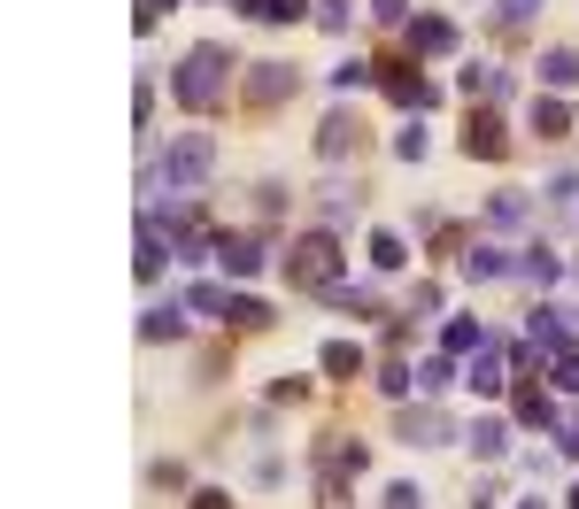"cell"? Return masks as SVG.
<instances>
[{
  "instance_id": "cell-1",
  "label": "cell",
  "mask_w": 579,
  "mask_h": 509,
  "mask_svg": "<svg viewBox=\"0 0 579 509\" xmlns=\"http://www.w3.org/2000/svg\"><path fill=\"white\" fill-rule=\"evenodd\" d=\"M171 94H178V109H194V116H217L224 101H232V54L224 47H186V62L171 70Z\"/></svg>"
},
{
  "instance_id": "cell-2",
  "label": "cell",
  "mask_w": 579,
  "mask_h": 509,
  "mask_svg": "<svg viewBox=\"0 0 579 509\" xmlns=\"http://www.w3.org/2000/svg\"><path fill=\"white\" fill-rule=\"evenodd\" d=\"M341 239L333 232H301L294 247H286V286H301V294H333L341 286Z\"/></svg>"
},
{
  "instance_id": "cell-3",
  "label": "cell",
  "mask_w": 579,
  "mask_h": 509,
  "mask_svg": "<svg viewBox=\"0 0 579 509\" xmlns=\"http://www.w3.org/2000/svg\"><path fill=\"white\" fill-rule=\"evenodd\" d=\"M155 216V232L162 239H171V254H178V263H209V254H217V224L201 216V201L186 194V201H171V209H147Z\"/></svg>"
},
{
  "instance_id": "cell-4",
  "label": "cell",
  "mask_w": 579,
  "mask_h": 509,
  "mask_svg": "<svg viewBox=\"0 0 579 509\" xmlns=\"http://www.w3.org/2000/svg\"><path fill=\"white\" fill-rule=\"evenodd\" d=\"M364 463H371V456H364V440L324 433V440H317V471H309V479H317V501H348V486L364 479Z\"/></svg>"
},
{
  "instance_id": "cell-5",
  "label": "cell",
  "mask_w": 579,
  "mask_h": 509,
  "mask_svg": "<svg viewBox=\"0 0 579 509\" xmlns=\"http://www.w3.org/2000/svg\"><path fill=\"white\" fill-rule=\"evenodd\" d=\"M155 170H162V186H171V194H194L209 170H217V139H209V132H178L171 154H162Z\"/></svg>"
},
{
  "instance_id": "cell-6",
  "label": "cell",
  "mask_w": 579,
  "mask_h": 509,
  "mask_svg": "<svg viewBox=\"0 0 579 509\" xmlns=\"http://www.w3.org/2000/svg\"><path fill=\"white\" fill-rule=\"evenodd\" d=\"M301 94V70L294 62H247V77H239V101L247 109H286Z\"/></svg>"
},
{
  "instance_id": "cell-7",
  "label": "cell",
  "mask_w": 579,
  "mask_h": 509,
  "mask_svg": "<svg viewBox=\"0 0 579 509\" xmlns=\"http://www.w3.org/2000/svg\"><path fill=\"white\" fill-rule=\"evenodd\" d=\"M379 85H386V101H394V109H418V116L441 101V85L418 77V62H379Z\"/></svg>"
},
{
  "instance_id": "cell-8",
  "label": "cell",
  "mask_w": 579,
  "mask_h": 509,
  "mask_svg": "<svg viewBox=\"0 0 579 509\" xmlns=\"http://www.w3.org/2000/svg\"><path fill=\"white\" fill-rule=\"evenodd\" d=\"M464 154H471V162H503V154H510V132H503V116H494V109H471V116H464Z\"/></svg>"
},
{
  "instance_id": "cell-9",
  "label": "cell",
  "mask_w": 579,
  "mask_h": 509,
  "mask_svg": "<svg viewBox=\"0 0 579 509\" xmlns=\"http://www.w3.org/2000/svg\"><path fill=\"white\" fill-rule=\"evenodd\" d=\"M526 332H533V348H541V356H556V348H571L579 309H564V301H541V309L526 316Z\"/></svg>"
},
{
  "instance_id": "cell-10",
  "label": "cell",
  "mask_w": 579,
  "mask_h": 509,
  "mask_svg": "<svg viewBox=\"0 0 579 509\" xmlns=\"http://www.w3.org/2000/svg\"><path fill=\"white\" fill-rule=\"evenodd\" d=\"M510 363H518V348L486 339V348L471 356V371H464V386H471V394H503V386H510Z\"/></svg>"
},
{
  "instance_id": "cell-11",
  "label": "cell",
  "mask_w": 579,
  "mask_h": 509,
  "mask_svg": "<svg viewBox=\"0 0 579 509\" xmlns=\"http://www.w3.org/2000/svg\"><path fill=\"white\" fill-rule=\"evenodd\" d=\"M356 147H364V116H356V109H333V116L317 124V154H324V162H348Z\"/></svg>"
},
{
  "instance_id": "cell-12",
  "label": "cell",
  "mask_w": 579,
  "mask_h": 509,
  "mask_svg": "<svg viewBox=\"0 0 579 509\" xmlns=\"http://www.w3.org/2000/svg\"><path fill=\"white\" fill-rule=\"evenodd\" d=\"M217 263H224L232 278H256V271H263V239H256V232H217Z\"/></svg>"
},
{
  "instance_id": "cell-13",
  "label": "cell",
  "mask_w": 579,
  "mask_h": 509,
  "mask_svg": "<svg viewBox=\"0 0 579 509\" xmlns=\"http://www.w3.org/2000/svg\"><path fill=\"white\" fill-rule=\"evenodd\" d=\"M394 440H409V448H448V417H441L433 401H426V409H402Z\"/></svg>"
},
{
  "instance_id": "cell-14",
  "label": "cell",
  "mask_w": 579,
  "mask_h": 509,
  "mask_svg": "<svg viewBox=\"0 0 579 509\" xmlns=\"http://www.w3.org/2000/svg\"><path fill=\"white\" fill-rule=\"evenodd\" d=\"M456 94H464L471 109H486V101H503V94H510V70H494V62H471V70H456Z\"/></svg>"
},
{
  "instance_id": "cell-15",
  "label": "cell",
  "mask_w": 579,
  "mask_h": 509,
  "mask_svg": "<svg viewBox=\"0 0 579 509\" xmlns=\"http://www.w3.org/2000/svg\"><path fill=\"white\" fill-rule=\"evenodd\" d=\"M409 54H456V24L448 16H409Z\"/></svg>"
},
{
  "instance_id": "cell-16",
  "label": "cell",
  "mask_w": 579,
  "mask_h": 509,
  "mask_svg": "<svg viewBox=\"0 0 579 509\" xmlns=\"http://www.w3.org/2000/svg\"><path fill=\"white\" fill-rule=\"evenodd\" d=\"M464 278H471V286H494V278H518V254H503V247H486V239H479V247L464 254Z\"/></svg>"
},
{
  "instance_id": "cell-17",
  "label": "cell",
  "mask_w": 579,
  "mask_h": 509,
  "mask_svg": "<svg viewBox=\"0 0 579 509\" xmlns=\"http://www.w3.org/2000/svg\"><path fill=\"white\" fill-rule=\"evenodd\" d=\"M510 409H518V424H541V433H549V424H556V401H549V386L526 371L518 378V394H510Z\"/></svg>"
},
{
  "instance_id": "cell-18",
  "label": "cell",
  "mask_w": 579,
  "mask_h": 509,
  "mask_svg": "<svg viewBox=\"0 0 579 509\" xmlns=\"http://www.w3.org/2000/svg\"><path fill=\"white\" fill-rule=\"evenodd\" d=\"M518 278H526V286H556V278H564V254H556L549 239L526 247V254H518Z\"/></svg>"
},
{
  "instance_id": "cell-19",
  "label": "cell",
  "mask_w": 579,
  "mask_h": 509,
  "mask_svg": "<svg viewBox=\"0 0 579 509\" xmlns=\"http://www.w3.org/2000/svg\"><path fill=\"white\" fill-rule=\"evenodd\" d=\"M317 209H324V224H356V216H364V186H341V178H333V186L317 194Z\"/></svg>"
},
{
  "instance_id": "cell-20",
  "label": "cell",
  "mask_w": 579,
  "mask_h": 509,
  "mask_svg": "<svg viewBox=\"0 0 579 509\" xmlns=\"http://www.w3.org/2000/svg\"><path fill=\"white\" fill-rule=\"evenodd\" d=\"M533 132H541V139H571V101L533 94Z\"/></svg>"
},
{
  "instance_id": "cell-21",
  "label": "cell",
  "mask_w": 579,
  "mask_h": 509,
  "mask_svg": "<svg viewBox=\"0 0 579 509\" xmlns=\"http://www.w3.org/2000/svg\"><path fill=\"white\" fill-rule=\"evenodd\" d=\"M486 339H494V332H479L471 316H448V324H441V356H479Z\"/></svg>"
},
{
  "instance_id": "cell-22",
  "label": "cell",
  "mask_w": 579,
  "mask_h": 509,
  "mask_svg": "<svg viewBox=\"0 0 579 509\" xmlns=\"http://www.w3.org/2000/svg\"><path fill=\"white\" fill-rule=\"evenodd\" d=\"M324 378H364V348H356V339H324Z\"/></svg>"
},
{
  "instance_id": "cell-23",
  "label": "cell",
  "mask_w": 579,
  "mask_h": 509,
  "mask_svg": "<svg viewBox=\"0 0 579 509\" xmlns=\"http://www.w3.org/2000/svg\"><path fill=\"white\" fill-rule=\"evenodd\" d=\"M526 216H533V201H526V194H486V224H494V232H518Z\"/></svg>"
},
{
  "instance_id": "cell-24",
  "label": "cell",
  "mask_w": 579,
  "mask_h": 509,
  "mask_svg": "<svg viewBox=\"0 0 579 509\" xmlns=\"http://www.w3.org/2000/svg\"><path fill=\"white\" fill-rule=\"evenodd\" d=\"M224 324H232V332H271V301H256V294H232Z\"/></svg>"
},
{
  "instance_id": "cell-25",
  "label": "cell",
  "mask_w": 579,
  "mask_h": 509,
  "mask_svg": "<svg viewBox=\"0 0 579 509\" xmlns=\"http://www.w3.org/2000/svg\"><path fill=\"white\" fill-rule=\"evenodd\" d=\"M464 440L479 448V463H494V456H503V448H510V424H503V417H479V424H471V433H464Z\"/></svg>"
},
{
  "instance_id": "cell-26",
  "label": "cell",
  "mask_w": 579,
  "mask_h": 509,
  "mask_svg": "<svg viewBox=\"0 0 579 509\" xmlns=\"http://www.w3.org/2000/svg\"><path fill=\"white\" fill-rule=\"evenodd\" d=\"M541 85H556V94H564V85H579V47H549V54H541Z\"/></svg>"
},
{
  "instance_id": "cell-27",
  "label": "cell",
  "mask_w": 579,
  "mask_h": 509,
  "mask_svg": "<svg viewBox=\"0 0 579 509\" xmlns=\"http://www.w3.org/2000/svg\"><path fill=\"white\" fill-rule=\"evenodd\" d=\"M402 263H409L402 232H371V271H402Z\"/></svg>"
},
{
  "instance_id": "cell-28",
  "label": "cell",
  "mask_w": 579,
  "mask_h": 509,
  "mask_svg": "<svg viewBox=\"0 0 579 509\" xmlns=\"http://www.w3.org/2000/svg\"><path fill=\"white\" fill-rule=\"evenodd\" d=\"M139 339H186V316L178 309H147L139 316Z\"/></svg>"
},
{
  "instance_id": "cell-29",
  "label": "cell",
  "mask_w": 579,
  "mask_h": 509,
  "mask_svg": "<svg viewBox=\"0 0 579 509\" xmlns=\"http://www.w3.org/2000/svg\"><path fill=\"white\" fill-rule=\"evenodd\" d=\"M533 9H541V0H494V16H486V24L510 39V32H526V16H533Z\"/></svg>"
},
{
  "instance_id": "cell-30",
  "label": "cell",
  "mask_w": 579,
  "mask_h": 509,
  "mask_svg": "<svg viewBox=\"0 0 579 509\" xmlns=\"http://www.w3.org/2000/svg\"><path fill=\"white\" fill-rule=\"evenodd\" d=\"M448 386H456V363H448V356L418 363V394H426V401H433V394H448Z\"/></svg>"
},
{
  "instance_id": "cell-31",
  "label": "cell",
  "mask_w": 579,
  "mask_h": 509,
  "mask_svg": "<svg viewBox=\"0 0 579 509\" xmlns=\"http://www.w3.org/2000/svg\"><path fill=\"white\" fill-rule=\"evenodd\" d=\"M333 309H348V316H379V294H371V286H333Z\"/></svg>"
},
{
  "instance_id": "cell-32",
  "label": "cell",
  "mask_w": 579,
  "mask_h": 509,
  "mask_svg": "<svg viewBox=\"0 0 579 509\" xmlns=\"http://www.w3.org/2000/svg\"><path fill=\"white\" fill-rule=\"evenodd\" d=\"M333 85H341V94H364V85H379V62H341Z\"/></svg>"
},
{
  "instance_id": "cell-33",
  "label": "cell",
  "mask_w": 579,
  "mask_h": 509,
  "mask_svg": "<svg viewBox=\"0 0 579 509\" xmlns=\"http://www.w3.org/2000/svg\"><path fill=\"white\" fill-rule=\"evenodd\" d=\"M409 386H418V371H409V363H394V356H386V363H379V394H394V401H402Z\"/></svg>"
},
{
  "instance_id": "cell-34",
  "label": "cell",
  "mask_w": 579,
  "mask_h": 509,
  "mask_svg": "<svg viewBox=\"0 0 579 509\" xmlns=\"http://www.w3.org/2000/svg\"><path fill=\"white\" fill-rule=\"evenodd\" d=\"M549 378H556L564 394H579V348H556V356H549Z\"/></svg>"
},
{
  "instance_id": "cell-35",
  "label": "cell",
  "mask_w": 579,
  "mask_h": 509,
  "mask_svg": "<svg viewBox=\"0 0 579 509\" xmlns=\"http://www.w3.org/2000/svg\"><path fill=\"white\" fill-rule=\"evenodd\" d=\"M186 301H194V309H201V316H224V309H232V294H224V286H194V294H186Z\"/></svg>"
},
{
  "instance_id": "cell-36",
  "label": "cell",
  "mask_w": 579,
  "mask_h": 509,
  "mask_svg": "<svg viewBox=\"0 0 579 509\" xmlns=\"http://www.w3.org/2000/svg\"><path fill=\"white\" fill-rule=\"evenodd\" d=\"M132 124H139V139H147V124H155V85L139 77V94H132Z\"/></svg>"
},
{
  "instance_id": "cell-37",
  "label": "cell",
  "mask_w": 579,
  "mask_h": 509,
  "mask_svg": "<svg viewBox=\"0 0 579 509\" xmlns=\"http://www.w3.org/2000/svg\"><path fill=\"white\" fill-rule=\"evenodd\" d=\"M271 401H309V378H301V371H286V378H271Z\"/></svg>"
},
{
  "instance_id": "cell-38",
  "label": "cell",
  "mask_w": 579,
  "mask_h": 509,
  "mask_svg": "<svg viewBox=\"0 0 579 509\" xmlns=\"http://www.w3.org/2000/svg\"><path fill=\"white\" fill-rule=\"evenodd\" d=\"M394 154H402V162H426V132H418V124L394 132Z\"/></svg>"
},
{
  "instance_id": "cell-39",
  "label": "cell",
  "mask_w": 579,
  "mask_h": 509,
  "mask_svg": "<svg viewBox=\"0 0 579 509\" xmlns=\"http://www.w3.org/2000/svg\"><path fill=\"white\" fill-rule=\"evenodd\" d=\"M317 24L324 32H348V0H317Z\"/></svg>"
},
{
  "instance_id": "cell-40",
  "label": "cell",
  "mask_w": 579,
  "mask_h": 509,
  "mask_svg": "<svg viewBox=\"0 0 579 509\" xmlns=\"http://www.w3.org/2000/svg\"><path fill=\"white\" fill-rule=\"evenodd\" d=\"M162 9H178V0H139V16H132V24H139V32H155V24H162Z\"/></svg>"
},
{
  "instance_id": "cell-41",
  "label": "cell",
  "mask_w": 579,
  "mask_h": 509,
  "mask_svg": "<svg viewBox=\"0 0 579 509\" xmlns=\"http://www.w3.org/2000/svg\"><path fill=\"white\" fill-rule=\"evenodd\" d=\"M371 16L379 24H409V0H371Z\"/></svg>"
},
{
  "instance_id": "cell-42",
  "label": "cell",
  "mask_w": 579,
  "mask_h": 509,
  "mask_svg": "<svg viewBox=\"0 0 579 509\" xmlns=\"http://www.w3.org/2000/svg\"><path fill=\"white\" fill-rule=\"evenodd\" d=\"M386 509H426V494L418 486H386Z\"/></svg>"
},
{
  "instance_id": "cell-43",
  "label": "cell",
  "mask_w": 579,
  "mask_h": 509,
  "mask_svg": "<svg viewBox=\"0 0 579 509\" xmlns=\"http://www.w3.org/2000/svg\"><path fill=\"white\" fill-rule=\"evenodd\" d=\"M194 509H232V494H224V486H201V494H194Z\"/></svg>"
},
{
  "instance_id": "cell-44",
  "label": "cell",
  "mask_w": 579,
  "mask_h": 509,
  "mask_svg": "<svg viewBox=\"0 0 579 509\" xmlns=\"http://www.w3.org/2000/svg\"><path fill=\"white\" fill-rule=\"evenodd\" d=\"M564 456H571V463H579V417H571V424H564Z\"/></svg>"
},
{
  "instance_id": "cell-45",
  "label": "cell",
  "mask_w": 579,
  "mask_h": 509,
  "mask_svg": "<svg viewBox=\"0 0 579 509\" xmlns=\"http://www.w3.org/2000/svg\"><path fill=\"white\" fill-rule=\"evenodd\" d=\"M564 509H579V486H571V494H564Z\"/></svg>"
},
{
  "instance_id": "cell-46",
  "label": "cell",
  "mask_w": 579,
  "mask_h": 509,
  "mask_svg": "<svg viewBox=\"0 0 579 509\" xmlns=\"http://www.w3.org/2000/svg\"><path fill=\"white\" fill-rule=\"evenodd\" d=\"M526 509H541V501H526Z\"/></svg>"
}]
</instances>
